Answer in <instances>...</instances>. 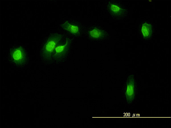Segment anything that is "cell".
Instances as JSON below:
<instances>
[{
	"mask_svg": "<svg viewBox=\"0 0 171 128\" xmlns=\"http://www.w3.org/2000/svg\"><path fill=\"white\" fill-rule=\"evenodd\" d=\"M62 35L55 33L52 35L47 41L43 49V53L44 57L49 58L54 51L56 46L62 38Z\"/></svg>",
	"mask_w": 171,
	"mask_h": 128,
	"instance_id": "obj_1",
	"label": "cell"
},
{
	"mask_svg": "<svg viewBox=\"0 0 171 128\" xmlns=\"http://www.w3.org/2000/svg\"><path fill=\"white\" fill-rule=\"evenodd\" d=\"M11 56L13 61L18 64L23 63L26 58L25 52L21 47L14 49L12 53Z\"/></svg>",
	"mask_w": 171,
	"mask_h": 128,
	"instance_id": "obj_2",
	"label": "cell"
},
{
	"mask_svg": "<svg viewBox=\"0 0 171 128\" xmlns=\"http://www.w3.org/2000/svg\"><path fill=\"white\" fill-rule=\"evenodd\" d=\"M70 43V39H67L64 45L56 47L54 51V57L56 58H59L65 55L68 50Z\"/></svg>",
	"mask_w": 171,
	"mask_h": 128,
	"instance_id": "obj_3",
	"label": "cell"
},
{
	"mask_svg": "<svg viewBox=\"0 0 171 128\" xmlns=\"http://www.w3.org/2000/svg\"><path fill=\"white\" fill-rule=\"evenodd\" d=\"M61 26L64 29L74 35L77 36L80 35L78 26L71 24L67 21L62 24Z\"/></svg>",
	"mask_w": 171,
	"mask_h": 128,
	"instance_id": "obj_4",
	"label": "cell"
},
{
	"mask_svg": "<svg viewBox=\"0 0 171 128\" xmlns=\"http://www.w3.org/2000/svg\"><path fill=\"white\" fill-rule=\"evenodd\" d=\"M89 34L90 37L95 39L102 38L105 35L103 31L97 28L89 31Z\"/></svg>",
	"mask_w": 171,
	"mask_h": 128,
	"instance_id": "obj_5",
	"label": "cell"
},
{
	"mask_svg": "<svg viewBox=\"0 0 171 128\" xmlns=\"http://www.w3.org/2000/svg\"><path fill=\"white\" fill-rule=\"evenodd\" d=\"M141 30L144 37H149L151 32L150 25L146 23H144L142 25Z\"/></svg>",
	"mask_w": 171,
	"mask_h": 128,
	"instance_id": "obj_6",
	"label": "cell"
},
{
	"mask_svg": "<svg viewBox=\"0 0 171 128\" xmlns=\"http://www.w3.org/2000/svg\"><path fill=\"white\" fill-rule=\"evenodd\" d=\"M134 86L132 83H130L127 86L126 93L128 96H131L133 94Z\"/></svg>",
	"mask_w": 171,
	"mask_h": 128,
	"instance_id": "obj_7",
	"label": "cell"
},
{
	"mask_svg": "<svg viewBox=\"0 0 171 128\" xmlns=\"http://www.w3.org/2000/svg\"><path fill=\"white\" fill-rule=\"evenodd\" d=\"M109 8L112 12L115 13L119 12L121 10V8L118 6L112 4H110Z\"/></svg>",
	"mask_w": 171,
	"mask_h": 128,
	"instance_id": "obj_8",
	"label": "cell"
}]
</instances>
